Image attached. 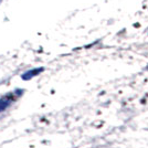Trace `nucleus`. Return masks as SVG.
<instances>
[{
    "instance_id": "f03ea898",
    "label": "nucleus",
    "mask_w": 148,
    "mask_h": 148,
    "mask_svg": "<svg viewBox=\"0 0 148 148\" xmlns=\"http://www.w3.org/2000/svg\"><path fill=\"white\" fill-rule=\"evenodd\" d=\"M12 102V99H10L9 96H5L0 99V112H3L7 107L10 105V103Z\"/></svg>"
},
{
    "instance_id": "f257e3e1",
    "label": "nucleus",
    "mask_w": 148,
    "mask_h": 148,
    "mask_svg": "<svg viewBox=\"0 0 148 148\" xmlns=\"http://www.w3.org/2000/svg\"><path fill=\"white\" fill-rule=\"evenodd\" d=\"M42 70H43L42 68L34 69V70H30V71L25 72V74H22V79H23V80H30L31 77H33L34 75H37L38 73H40V72H41Z\"/></svg>"
}]
</instances>
